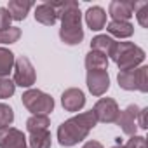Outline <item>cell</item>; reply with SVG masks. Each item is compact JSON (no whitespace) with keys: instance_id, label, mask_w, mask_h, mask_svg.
<instances>
[{"instance_id":"6da1fadb","label":"cell","mask_w":148,"mask_h":148,"mask_svg":"<svg viewBox=\"0 0 148 148\" xmlns=\"http://www.w3.org/2000/svg\"><path fill=\"white\" fill-rule=\"evenodd\" d=\"M58 18L61 19V30L59 37L64 44L68 45H77L84 38V30H82V14L79 9L77 2H52Z\"/></svg>"},{"instance_id":"7a4b0ae2","label":"cell","mask_w":148,"mask_h":148,"mask_svg":"<svg viewBox=\"0 0 148 148\" xmlns=\"http://www.w3.org/2000/svg\"><path fill=\"white\" fill-rule=\"evenodd\" d=\"M98 124L94 112H84L75 117L64 120L58 129V141L61 146H73L87 138L91 129H94Z\"/></svg>"},{"instance_id":"3957f363","label":"cell","mask_w":148,"mask_h":148,"mask_svg":"<svg viewBox=\"0 0 148 148\" xmlns=\"http://www.w3.org/2000/svg\"><path fill=\"white\" fill-rule=\"evenodd\" d=\"M112 59L117 63L120 71L134 70L145 61V51L132 42H117V47H115Z\"/></svg>"},{"instance_id":"277c9868","label":"cell","mask_w":148,"mask_h":148,"mask_svg":"<svg viewBox=\"0 0 148 148\" xmlns=\"http://www.w3.org/2000/svg\"><path fill=\"white\" fill-rule=\"evenodd\" d=\"M21 99L26 110L33 115H49L54 110V99L38 89H28L26 92H23Z\"/></svg>"},{"instance_id":"5b68a950","label":"cell","mask_w":148,"mask_h":148,"mask_svg":"<svg viewBox=\"0 0 148 148\" xmlns=\"http://www.w3.org/2000/svg\"><path fill=\"white\" fill-rule=\"evenodd\" d=\"M119 86L125 91H148V66H139L134 70H124L119 73Z\"/></svg>"},{"instance_id":"8992f818","label":"cell","mask_w":148,"mask_h":148,"mask_svg":"<svg viewBox=\"0 0 148 148\" xmlns=\"http://www.w3.org/2000/svg\"><path fill=\"white\" fill-rule=\"evenodd\" d=\"M35 68L26 56H19L14 61V86L32 87L35 84Z\"/></svg>"},{"instance_id":"52a82bcc","label":"cell","mask_w":148,"mask_h":148,"mask_svg":"<svg viewBox=\"0 0 148 148\" xmlns=\"http://www.w3.org/2000/svg\"><path fill=\"white\" fill-rule=\"evenodd\" d=\"M92 112L96 115V120L98 122H103V124H113V122H117L119 113H120L119 105L112 98H101L94 105Z\"/></svg>"},{"instance_id":"ba28073f","label":"cell","mask_w":148,"mask_h":148,"mask_svg":"<svg viewBox=\"0 0 148 148\" xmlns=\"http://www.w3.org/2000/svg\"><path fill=\"white\" fill-rule=\"evenodd\" d=\"M87 87L91 94L94 96H103L110 89V77L106 70H96V71H87Z\"/></svg>"},{"instance_id":"9c48e42d","label":"cell","mask_w":148,"mask_h":148,"mask_svg":"<svg viewBox=\"0 0 148 148\" xmlns=\"http://www.w3.org/2000/svg\"><path fill=\"white\" fill-rule=\"evenodd\" d=\"M0 148H26V136L14 127H0Z\"/></svg>"},{"instance_id":"30bf717a","label":"cell","mask_w":148,"mask_h":148,"mask_svg":"<svg viewBox=\"0 0 148 148\" xmlns=\"http://www.w3.org/2000/svg\"><path fill=\"white\" fill-rule=\"evenodd\" d=\"M138 7V2H131V0H113L108 7L110 16L113 21H127Z\"/></svg>"},{"instance_id":"8fae6325","label":"cell","mask_w":148,"mask_h":148,"mask_svg":"<svg viewBox=\"0 0 148 148\" xmlns=\"http://www.w3.org/2000/svg\"><path fill=\"white\" fill-rule=\"evenodd\" d=\"M61 105L66 112H79L84 108L86 105V96L80 89L77 87H71V89H66L63 94H61Z\"/></svg>"},{"instance_id":"7c38bea8","label":"cell","mask_w":148,"mask_h":148,"mask_svg":"<svg viewBox=\"0 0 148 148\" xmlns=\"http://www.w3.org/2000/svg\"><path fill=\"white\" fill-rule=\"evenodd\" d=\"M138 112H139V108H138L136 105H129L122 113H119L117 124H119L120 129H122L125 134H129V136H136V131H138V125H136Z\"/></svg>"},{"instance_id":"4fadbf2b","label":"cell","mask_w":148,"mask_h":148,"mask_svg":"<svg viewBox=\"0 0 148 148\" xmlns=\"http://www.w3.org/2000/svg\"><path fill=\"white\" fill-rule=\"evenodd\" d=\"M35 19L45 26H52L56 21H58V11L54 7L52 2H45V4H40L37 5L35 9Z\"/></svg>"},{"instance_id":"5bb4252c","label":"cell","mask_w":148,"mask_h":148,"mask_svg":"<svg viewBox=\"0 0 148 148\" xmlns=\"http://www.w3.org/2000/svg\"><path fill=\"white\" fill-rule=\"evenodd\" d=\"M115 47H117V40L108 37V35H96L92 40H91V51H98L105 56H113L115 52Z\"/></svg>"},{"instance_id":"9a60e30c","label":"cell","mask_w":148,"mask_h":148,"mask_svg":"<svg viewBox=\"0 0 148 148\" xmlns=\"http://www.w3.org/2000/svg\"><path fill=\"white\" fill-rule=\"evenodd\" d=\"M86 21H87V26H89L91 30L99 32V30H103L105 25H106V12H105L101 7H98V5L89 7L87 12H86Z\"/></svg>"},{"instance_id":"2e32d148","label":"cell","mask_w":148,"mask_h":148,"mask_svg":"<svg viewBox=\"0 0 148 148\" xmlns=\"http://www.w3.org/2000/svg\"><path fill=\"white\" fill-rule=\"evenodd\" d=\"M32 7H33V4H32V2H26V0H11L7 11H9V14H11L12 19L23 21Z\"/></svg>"},{"instance_id":"e0dca14e","label":"cell","mask_w":148,"mask_h":148,"mask_svg":"<svg viewBox=\"0 0 148 148\" xmlns=\"http://www.w3.org/2000/svg\"><path fill=\"white\" fill-rule=\"evenodd\" d=\"M108 33L117 38H127L134 33V26L129 21H110L106 26Z\"/></svg>"},{"instance_id":"ac0fdd59","label":"cell","mask_w":148,"mask_h":148,"mask_svg":"<svg viewBox=\"0 0 148 148\" xmlns=\"http://www.w3.org/2000/svg\"><path fill=\"white\" fill-rule=\"evenodd\" d=\"M86 68L87 71H96V70H108V58L98 51H91L86 56Z\"/></svg>"},{"instance_id":"d6986e66","label":"cell","mask_w":148,"mask_h":148,"mask_svg":"<svg viewBox=\"0 0 148 148\" xmlns=\"http://www.w3.org/2000/svg\"><path fill=\"white\" fill-rule=\"evenodd\" d=\"M14 54L9 51V49H4L0 47V79L2 77H7L11 70L14 68Z\"/></svg>"},{"instance_id":"ffe728a7","label":"cell","mask_w":148,"mask_h":148,"mask_svg":"<svg viewBox=\"0 0 148 148\" xmlns=\"http://www.w3.org/2000/svg\"><path fill=\"white\" fill-rule=\"evenodd\" d=\"M30 148H51V132L49 131H35L30 132Z\"/></svg>"},{"instance_id":"44dd1931","label":"cell","mask_w":148,"mask_h":148,"mask_svg":"<svg viewBox=\"0 0 148 148\" xmlns=\"http://www.w3.org/2000/svg\"><path fill=\"white\" fill-rule=\"evenodd\" d=\"M51 125V120L47 115H32L26 120V129L28 132H35V131H47Z\"/></svg>"},{"instance_id":"7402d4cb","label":"cell","mask_w":148,"mask_h":148,"mask_svg":"<svg viewBox=\"0 0 148 148\" xmlns=\"http://www.w3.org/2000/svg\"><path fill=\"white\" fill-rule=\"evenodd\" d=\"M21 37V30L18 26H11L4 32H0V44H14Z\"/></svg>"},{"instance_id":"603a6c76","label":"cell","mask_w":148,"mask_h":148,"mask_svg":"<svg viewBox=\"0 0 148 148\" xmlns=\"http://www.w3.org/2000/svg\"><path fill=\"white\" fill-rule=\"evenodd\" d=\"M14 120V112L9 105L0 103V127H9Z\"/></svg>"},{"instance_id":"cb8c5ba5","label":"cell","mask_w":148,"mask_h":148,"mask_svg":"<svg viewBox=\"0 0 148 148\" xmlns=\"http://www.w3.org/2000/svg\"><path fill=\"white\" fill-rule=\"evenodd\" d=\"M16 91V86L12 80H9L7 77H2L0 79V98L5 99V98H11Z\"/></svg>"},{"instance_id":"d4e9b609","label":"cell","mask_w":148,"mask_h":148,"mask_svg":"<svg viewBox=\"0 0 148 148\" xmlns=\"http://www.w3.org/2000/svg\"><path fill=\"white\" fill-rule=\"evenodd\" d=\"M134 12H136L138 23H139L143 28H148V4H146V2H139Z\"/></svg>"},{"instance_id":"484cf974","label":"cell","mask_w":148,"mask_h":148,"mask_svg":"<svg viewBox=\"0 0 148 148\" xmlns=\"http://www.w3.org/2000/svg\"><path fill=\"white\" fill-rule=\"evenodd\" d=\"M11 21H12V18H11L9 11L4 9V7H0V32L11 28Z\"/></svg>"},{"instance_id":"4316f807","label":"cell","mask_w":148,"mask_h":148,"mask_svg":"<svg viewBox=\"0 0 148 148\" xmlns=\"http://www.w3.org/2000/svg\"><path fill=\"white\" fill-rule=\"evenodd\" d=\"M124 148H146V139L143 136H131V139L124 145Z\"/></svg>"},{"instance_id":"83f0119b","label":"cell","mask_w":148,"mask_h":148,"mask_svg":"<svg viewBox=\"0 0 148 148\" xmlns=\"http://www.w3.org/2000/svg\"><path fill=\"white\" fill-rule=\"evenodd\" d=\"M146 113H148V108H143V110L138 112V117H139V119H138V124H136V125L141 127V129H146V127H148V125H146Z\"/></svg>"},{"instance_id":"f1b7e54d","label":"cell","mask_w":148,"mask_h":148,"mask_svg":"<svg viewBox=\"0 0 148 148\" xmlns=\"http://www.w3.org/2000/svg\"><path fill=\"white\" fill-rule=\"evenodd\" d=\"M82 148H103V145L99 141H87Z\"/></svg>"},{"instance_id":"f546056e","label":"cell","mask_w":148,"mask_h":148,"mask_svg":"<svg viewBox=\"0 0 148 148\" xmlns=\"http://www.w3.org/2000/svg\"><path fill=\"white\" fill-rule=\"evenodd\" d=\"M112 148H124V145H115V146H112Z\"/></svg>"}]
</instances>
